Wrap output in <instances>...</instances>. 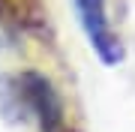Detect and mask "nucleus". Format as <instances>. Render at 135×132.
<instances>
[{
    "label": "nucleus",
    "instance_id": "2",
    "mask_svg": "<svg viewBox=\"0 0 135 132\" xmlns=\"http://www.w3.org/2000/svg\"><path fill=\"white\" fill-rule=\"evenodd\" d=\"M78 6V15H81V24L90 36L93 48L99 51V57L105 63H117L123 57V48H120V39L111 33L108 27V18H105V0H75Z\"/></svg>",
    "mask_w": 135,
    "mask_h": 132
},
{
    "label": "nucleus",
    "instance_id": "1",
    "mask_svg": "<svg viewBox=\"0 0 135 132\" xmlns=\"http://www.w3.org/2000/svg\"><path fill=\"white\" fill-rule=\"evenodd\" d=\"M18 93L24 96V102L30 105V111L36 114L42 132H57L60 123H63V105H60V96L57 90L51 87V81L39 72H24L18 78Z\"/></svg>",
    "mask_w": 135,
    "mask_h": 132
},
{
    "label": "nucleus",
    "instance_id": "3",
    "mask_svg": "<svg viewBox=\"0 0 135 132\" xmlns=\"http://www.w3.org/2000/svg\"><path fill=\"white\" fill-rule=\"evenodd\" d=\"M9 12V3H6V0H0V15H6Z\"/></svg>",
    "mask_w": 135,
    "mask_h": 132
}]
</instances>
